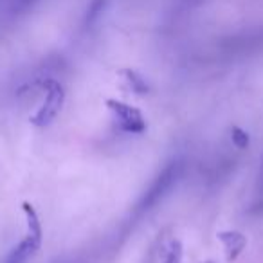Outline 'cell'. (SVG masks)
Here are the masks:
<instances>
[{
    "label": "cell",
    "mask_w": 263,
    "mask_h": 263,
    "mask_svg": "<svg viewBox=\"0 0 263 263\" xmlns=\"http://www.w3.org/2000/svg\"><path fill=\"white\" fill-rule=\"evenodd\" d=\"M182 168H184L182 161H179V159L168 162V164L162 168V172L154 179V182L150 184V187L146 190V193L143 195L139 205H137L141 213L150 211L152 208H155V205H157L159 202L173 190L177 180H179L180 175H182Z\"/></svg>",
    "instance_id": "obj_1"
},
{
    "label": "cell",
    "mask_w": 263,
    "mask_h": 263,
    "mask_svg": "<svg viewBox=\"0 0 263 263\" xmlns=\"http://www.w3.org/2000/svg\"><path fill=\"white\" fill-rule=\"evenodd\" d=\"M45 92H47L45 103L40 108V112L36 114V117H34V121H36L38 124H45L51 119H54L60 106H62L63 92H62V87H60L56 81H47V83H45Z\"/></svg>",
    "instance_id": "obj_2"
},
{
    "label": "cell",
    "mask_w": 263,
    "mask_h": 263,
    "mask_svg": "<svg viewBox=\"0 0 263 263\" xmlns=\"http://www.w3.org/2000/svg\"><path fill=\"white\" fill-rule=\"evenodd\" d=\"M108 105L114 110L123 130L132 132V134H141L144 130V119L136 108H132V106L119 101H108Z\"/></svg>",
    "instance_id": "obj_3"
},
{
    "label": "cell",
    "mask_w": 263,
    "mask_h": 263,
    "mask_svg": "<svg viewBox=\"0 0 263 263\" xmlns=\"http://www.w3.org/2000/svg\"><path fill=\"white\" fill-rule=\"evenodd\" d=\"M38 243H40V229H38V226H36L34 231H31V234L26 240L20 241V243L9 252V256L6 258L4 263H26L27 258H29L34 252V249L38 247Z\"/></svg>",
    "instance_id": "obj_4"
},
{
    "label": "cell",
    "mask_w": 263,
    "mask_h": 263,
    "mask_svg": "<svg viewBox=\"0 0 263 263\" xmlns=\"http://www.w3.org/2000/svg\"><path fill=\"white\" fill-rule=\"evenodd\" d=\"M110 0H90L87 6V13H85V26L90 27L98 22V18L103 15Z\"/></svg>",
    "instance_id": "obj_5"
},
{
    "label": "cell",
    "mask_w": 263,
    "mask_h": 263,
    "mask_svg": "<svg viewBox=\"0 0 263 263\" xmlns=\"http://www.w3.org/2000/svg\"><path fill=\"white\" fill-rule=\"evenodd\" d=\"M256 211H263V162L261 170H259V179H258V187H256V202H254Z\"/></svg>",
    "instance_id": "obj_6"
},
{
    "label": "cell",
    "mask_w": 263,
    "mask_h": 263,
    "mask_svg": "<svg viewBox=\"0 0 263 263\" xmlns=\"http://www.w3.org/2000/svg\"><path fill=\"white\" fill-rule=\"evenodd\" d=\"M233 143L238 148H245L249 144V137L245 132H241L240 128H233Z\"/></svg>",
    "instance_id": "obj_7"
},
{
    "label": "cell",
    "mask_w": 263,
    "mask_h": 263,
    "mask_svg": "<svg viewBox=\"0 0 263 263\" xmlns=\"http://www.w3.org/2000/svg\"><path fill=\"white\" fill-rule=\"evenodd\" d=\"M15 2H16V6H18V8H26V6H29L33 0H15Z\"/></svg>",
    "instance_id": "obj_8"
}]
</instances>
